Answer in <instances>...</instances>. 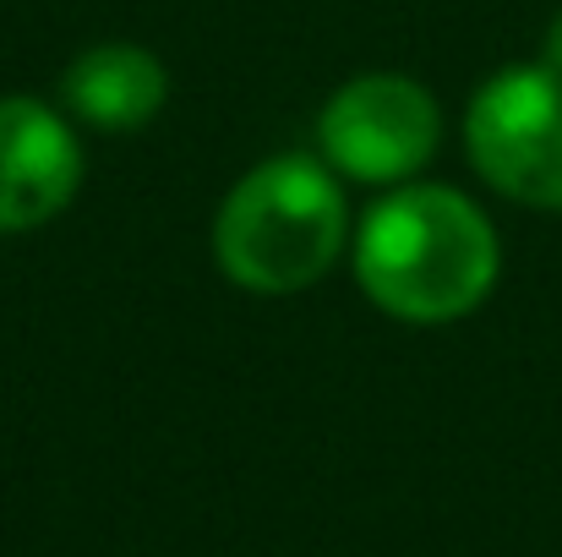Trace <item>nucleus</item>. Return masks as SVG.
Returning <instances> with one entry per match:
<instances>
[{
    "instance_id": "f257e3e1",
    "label": "nucleus",
    "mask_w": 562,
    "mask_h": 557,
    "mask_svg": "<svg viewBox=\"0 0 562 557\" xmlns=\"http://www.w3.org/2000/svg\"><path fill=\"white\" fill-rule=\"evenodd\" d=\"M497 279L503 235L459 186H387L356 224V285L382 318L442 328L481 312Z\"/></svg>"
},
{
    "instance_id": "f03ea898",
    "label": "nucleus",
    "mask_w": 562,
    "mask_h": 557,
    "mask_svg": "<svg viewBox=\"0 0 562 557\" xmlns=\"http://www.w3.org/2000/svg\"><path fill=\"white\" fill-rule=\"evenodd\" d=\"M356 241L345 176L323 154H273L224 191L213 263L251 296L312 290Z\"/></svg>"
},
{
    "instance_id": "7ed1b4c3",
    "label": "nucleus",
    "mask_w": 562,
    "mask_h": 557,
    "mask_svg": "<svg viewBox=\"0 0 562 557\" xmlns=\"http://www.w3.org/2000/svg\"><path fill=\"white\" fill-rule=\"evenodd\" d=\"M464 148L497 197L562 213V71L547 60L492 71L464 110Z\"/></svg>"
},
{
    "instance_id": "20e7f679",
    "label": "nucleus",
    "mask_w": 562,
    "mask_h": 557,
    "mask_svg": "<svg viewBox=\"0 0 562 557\" xmlns=\"http://www.w3.org/2000/svg\"><path fill=\"white\" fill-rule=\"evenodd\" d=\"M442 148V104L409 71H361L317 115V154L356 186H404Z\"/></svg>"
},
{
    "instance_id": "39448f33",
    "label": "nucleus",
    "mask_w": 562,
    "mask_h": 557,
    "mask_svg": "<svg viewBox=\"0 0 562 557\" xmlns=\"http://www.w3.org/2000/svg\"><path fill=\"white\" fill-rule=\"evenodd\" d=\"M88 176L82 132L66 110L5 93L0 99V235H27L60 219Z\"/></svg>"
},
{
    "instance_id": "423d86ee",
    "label": "nucleus",
    "mask_w": 562,
    "mask_h": 557,
    "mask_svg": "<svg viewBox=\"0 0 562 557\" xmlns=\"http://www.w3.org/2000/svg\"><path fill=\"white\" fill-rule=\"evenodd\" d=\"M165 104H170V71L148 44H132V38L88 44L60 71V110L77 126L104 132V137L143 132L148 121H159Z\"/></svg>"
},
{
    "instance_id": "0eeeda50",
    "label": "nucleus",
    "mask_w": 562,
    "mask_h": 557,
    "mask_svg": "<svg viewBox=\"0 0 562 557\" xmlns=\"http://www.w3.org/2000/svg\"><path fill=\"white\" fill-rule=\"evenodd\" d=\"M541 60H547V66H558V71H562V11H558V16H552V27H547V44H541Z\"/></svg>"
}]
</instances>
